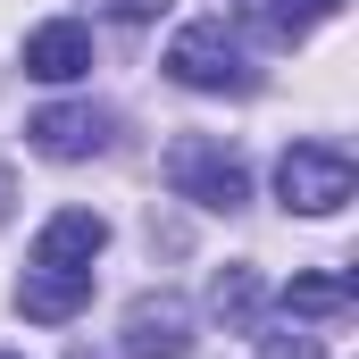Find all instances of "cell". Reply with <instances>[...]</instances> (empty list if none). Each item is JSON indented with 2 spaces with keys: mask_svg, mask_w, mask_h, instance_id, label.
Here are the masks:
<instances>
[{
  "mask_svg": "<svg viewBox=\"0 0 359 359\" xmlns=\"http://www.w3.org/2000/svg\"><path fill=\"white\" fill-rule=\"evenodd\" d=\"M168 184H176V201H192V209H243L251 201V168L217 142V134H184V142H168Z\"/></svg>",
  "mask_w": 359,
  "mask_h": 359,
  "instance_id": "6da1fadb",
  "label": "cell"
},
{
  "mask_svg": "<svg viewBox=\"0 0 359 359\" xmlns=\"http://www.w3.org/2000/svg\"><path fill=\"white\" fill-rule=\"evenodd\" d=\"M276 192H284V209H301V217H334L359 192V168H351V151H334V142H292V151L276 159Z\"/></svg>",
  "mask_w": 359,
  "mask_h": 359,
  "instance_id": "7a4b0ae2",
  "label": "cell"
},
{
  "mask_svg": "<svg viewBox=\"0 0 359 359\" xmlns=\"http://www.w3.org/2000/svg\"><path fill=\"white\" fill-rule=\"evenodd\" d=\"M168 76L192 92H251L259 84V67L243 59V42L226 34V17H201V25H184L176 42H168Z\"/></svg>",
  "mask_w": 359,
  "mask_h": 359,
  "instance_id": "3957f363",
  "label": "cell"
},
{
  "mask_svg": "<svg viewBox=\"0 0 359 359\" xmlns=\"http://www.w3.org/2000/svg\"><path fill=\"white\" fill-rule=\"evenodd\" d=\"M192 309H184L176 292H142L134 309H126V359H192Z\"/></svg>",
  "mask_w": 359,
  "mask_h": 359,
  "instance_id": "277c9868",
  "label": "cell"
},
{
  "mask_svg": "<svg viewBox=\"0 0 359 359\" xmlns=\"http://www.w3.org/2000/svg\"><path fill=\"white\" fill-rule=\"evenodd\" d=\"M25 134H34L42 159H92V151H109L117 117H109V109H84V100H59V109H34Z\"/></svg>",
  "mask_w": 359,
  "mask_h": 359,
  "instance_id": "5b68a950",
  "label": "cell"
},
{
  "mask_svg": "<svg viewBox=\"0 0 359 359\" xmlns=\"http://www.w3.org/2000/svg\"><path fill=\"white\" fill-rule=\"evenodd\" d=\"M84 67H92V34L76 17H50V25L25 34V76H34V84H76Z\"/></svg>",
  "mask_w": 359,
  "mask_h": 359,
  "instance_id": "8992f818",
  "label": "cell"
},
{
  "mask_svg": "<svg viewBox=\"0 0 359 359\" xmlns=\"http://www.w3.org/2000/svg\"><path fill=\"white\" fill-rule=\"evenodd\" d=\"M109 243V217L100 209H59L42 234H34V268H92Z\"/></svg>",
  "mask_w": 359,
  "mask_h": 359,
  "instance_id": "52a82bcc",
  "label": "cell"
},
{
  "mask_svg": "<svg viewBox=\"0 0 359 359\" xmlns=\"http://www.w3.org/2000/svg\"><path fill=\"white\" fill-rule=\"evenodd\" d=\"M84 301H92V268H25V284H17V309L34 326H67Z\"/></svg>",
  "mask_w": 359,
  "mask_h": 359,
  "instance_id": "ba28073f",
  "label": "cell"
},
{
  "mask_svg": "<svg viewBox=\"0 0 359 359\" xmlns=\"http://www.w3.org/2000/svg\"><path fill=\"white\" fill-rule=\"evenodd\" d=\"M359 309V284L343 268H326V276H292L284 284V318H318V326H343Z\"/></svg>",
  "mask_w": 359,
  "mask_h": 359,
  "instance_id": "9c48e42d",
  "label": "cell"
},
{
  "mask_svg": "<svg viewBox=\"0 0 359 359\" xmlns=\"http://www.w3.org/2000/svg\"><path fill=\"white\" fill-rule=\"evenodd\" d=\"M334 8H343V0H243V17H251L268 42H301V34H318Z\"/></svg>",
  "mask_w": 359,
  "mask_h": 359,
  "instance_id": "30bf717a",
  "label": "cell"
},
{
  "mask_svg": "<svg viewBox=\"0 0 359 359\" xmlns=\"http://www.w3.org/2000/svg\"><path fill=\"white\" fill-rule=\"evenodd\" d=\"M209 309H217L226 326H251V309H259V276H251V268H226L217 284H209Z\"/></svg>",
  "mask_w": 359,
  "mask_h": 359,
  "instance_id": "8fae6325",
  "label": "cell"
},
{
  "mask_svg": "<svg viewBox=\"0 0 359 359\" xmlns=\"http://www.w3.org/2000/svg\"><path fill=\"white\" fill-rule=\"evenodd\" d=\"M259 359H318V343H284V334H268V343H259Z\"/></svg>",
  "mask_w": 359,
  "mask_h": 359,
  "instance_id": "7c38bea8",
  "label": "cell"
},
{
  "mask_svg": "<svg viewBox=\"0 0 359 359\" xmlns=\"http://www.w3.org/2000/svg\"><path fill=\"white\" fill-rule=\"evenodd\" d=\"M92 8H109V17H159L168 0H92Z\"/></svg>",
  "mask_w": 359,
  "mask_h": 359,
  "instance_id": "4fadbf2b",
  "label": "cell"
},
{
  "mask_svg": "<svg viewBox=\"0 0 359 359\" xmlns=\"http://www.w3.org/2000/svg\"><path fill=\"white\" fill-rule=\"evenodd\" d=\"M0 217H8V168H0Z\"/></svg>",
  "mask_w": 359,
  "mask_h": 359,
  "instance_id": "5bb4252c",
  "label": "cell"
},
{
  "mask_svg": "<svg viewBox=\"0 0 359 359\" xmlns=\"http://www.w3.org/2000/svg\"><path fill=\"white\" fill-rule=\"evenodd\" d=\"M0 359H17V351H0Z\"/></svg>",
  "mask_w": 359,
  "mask_h": 359,
  "instance_id": "9a60e30c",
  "label": "cell"
}]
</instances>
